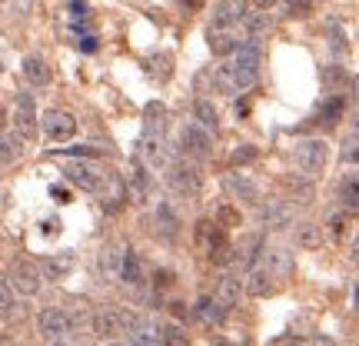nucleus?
Listing matches in <instances>:
<instances>
[{
    "mask_svg": "<svg viewBox=\"0 0 359 346\" xmlns=\"http://www.w3.org/2000/svg\"><path fill=\"white\" fill-rule=\"evenodd\" d=\"M240 20H243V4L240 0H217L213 4V13H210L213 30H233Z\"/></svg>",
    "mask_w": 359,
    "mask_h": 346,
    "instance_id": "nucleus-11",
    "label": "nucleus"
},
{
    "mask_svg": "<svg viewBox=\"0 0 359 346\" xmlns=\"http://www.w3.org/2000/svg\"><path fill=\"white\" fill-rule=\"evenodd\" d=\"M273 4H276V0H253V7H257V11H269Z\"/></svg>",
    "mask_w": 359,
    "mask_h": 346,
    "instance_id": "nucleus-49",
    "label": "nucleus"
},
{
    "mask_svg": "<svg viewBox=\"0 0 359 346\" xmlns=\"http://www.w3.org/2000/svg\"><path fill=\"white\" fill-rule=\"evenodd\" d=\"M193 117H196V124H200L210 137H217V133H219V114H217V107H213L210 100H203V97H200V100L193 103Z\"/></svg>",
    "mask_w": 359,
    "mask_h": 346,
    "instance_id": "nucleus-22",
    "label": "nucleus"
},
{
    "mask_svg": "<svg viewBox=\"0 0 359 346\" xmlns=\"http://www.w3.org/2000/svg\"><path fill=\"white\" fill-rule=\"evenodd\" d=\"M53 346H67V343H53Z\"/></svg>",
    "mask_w": 359,
    "mask_h": 346,
    "instance_id": "nucleus-58",
    "label": "nucleus"
},
{
    "mask_svg": "<svg viewBox=\"0 0 359 346\" xmlns=\"http://www.w3.org/2000/svg\"><path fill=\"white\" fill-rule=\"evenodd\" d=\"M313 7V0H283V13L286 17H303Z\"/></svg>",
    "mask_w": 359,
    "mask_h": 346,
    "instance_id": "nucleus-42",
    "label": "nucleus"
},
{
    "mask_svg": "<svg viewBox=\"0 0 359 346\" xmlns=\"http://www.w3.org/2000/svg\"><path fill=\"white\" fill-rule=\"evenodd\" d=\"M116 277L127 283V286H140L143 283V260H140V253L123 250V260H120V273H116Z\"/></svg>",
    "mask_w": 359,
    "mask_h": 346,
    "instance_id": "nucleus-20",
    "label": "nucleus"
},
{
    "mask_svg": "<svg viewBox=\"0 0 359 346\" xmlns=\"http://www.w3.org/2000/svg\"><path fill=\"white\" fill-rule=\"evenodd\" d=\"M143 120H147V133L150 137H163L167 133V120H170V110L163 103H147V110H143Z\"/></svg>",
    "mask_w": 359,
    "mask_h": 346,
    "instance_id": "nucleus-21",
    "label": "nucleus"
},
{
    "mask_svg": "<svg viewBox=\"0 0 359 346\" xmlns=\"http://www.w3.org/2000/svg\"><path fill=\"white\" fill-rule=\"evenodd\" d=\"M257 74H259V51H257V44L246 37V40H240V47L219 67V87L223 90H250L257 84Z\"/></svg>",
    "mask_w": 359,
    "mask_h": 346,
    "instance_id": "nucleus-1",
    "label": "nucleus"
},
{
    "mask_svg": "<svg viewBox=\"0 0 359 346\" xmlns=\"http://www.w3.org/2000/svg\"><path fill=\"white\" fill-rule=\"evenodd\" d=\"M150 74H154L156 80H167L170 77V57H167V53H156V57H150Z\"/></svg>",
    "mask_w": 359,
    "mask_h": 346,
    "instance_id": "nucleus-38",
    "label": "nucleus"
},
{
    "mask_svg": "<svg viewBox=\"0 0 359 346\" xmlns=\"http://www.w3.org/2000/svg\"><path fill=\"white\" fill-rule=\"evenodd\" d=\"M127 187H130V197H133L137 204H143V200H147V193H150V177H147V170H143L140 160H133V164H130Z\"/></svg>",
    "mask_w": 359,
    "mask_h": 346,
    "instance_id": "nucleus-18",
    "label": "nucleus"
},
{
    "mask_svg": "<svg viewBox=\"0 0 359 346\" xmlns=\"http://www.w3.org/2000/svg\"><path fill=\"white\" fill-rule=\"evenodd\" d=\"M353 133H359V117H356V124H353Z\"/></svg>",
    "mask_w": 359,
    "mask_h": 346,
    "instance_id": "nucleus-56",
    "label": "nucleus"
},
{
    "mask_svg": "<svg viewBox=\"0 0 359 346\" xmlns=\"http://www.w3.org/2000/svg\"><path fill=\"white\" fill-rule=\"evenodd\" d=\"M50 197L57 200V204H70V193H67L64 187H50Z\"/></svg>",
    "mask_w": 359,
    "mask_h": 346,
    "instance_id": "nucleus-47",
    "label": "nucleus"
},
{
    "mask_svg": "<svg viewBox=\"0 0 359 346\" xmlns=\"http://www.w3.org/2000/svg\"><path fill=\"white\" fill-rule=\"evenodd\" d=\"M243 277H236V273H223V280H219V286H217V300L223 310H233L240 300H243Z\"/></svg>",
    "mask_w": 359,
    "mask_h": 346,
    "instance_id": "nucleus-12",
    "label": "nucleus"
},
{
    "mask_svg": "<svg viewBox=\"0 0 359 346\" xmlns=\"http://www.w3.org/2000/svg\"><path fill=\"white\" fill-rule=\"evenodd\" d=\"M276 346H303V343H299V340H280Z\"/></svg>",
    "mask_w": 359,
    "mask_h": 346,
    "instance_id": "nucleus-53",
    "label": "nucleus"
},
{
    "mask_svg": "<svg viewBox=\"0 0 359 346\" xmlns=\"http://www.w3.org/2000/svg\"><path fill=\"white\" fill-rule=\"evenodd\" d=\"M236 257H240V253H236V244H226L223 237L210 246V260H213L217 267H233V263H236Z\"/></svg>",
    "mask_w": 359,
    "mask_h": 346,
    "instance_id": "nucleus-27",
    "label": "nucleus"
},
{
    "mask_svg": "<svg viewBox=\"0 0 359 346\" xmlns=\"http://www.w3.org/2000/svg\"><path fill=\"white\" fill-rule=\"evenodd\" d=\"M240 24L246 27V34H250V40H253V37H259V34H266L269 30V17L266 13H243Z\"/></svg>",
    "mask_w": 359,
    "mask_h": 346,
    "instance_id": "nucleus-34",
    "label": "nucleus"
},
{
    "mask_svg": "<svg viewBox=\"0 0 359 346\" xmlns=\"http://www.w3.org/2000/svg\"><path fill=\"white\" fill-rule=\"evenodd\" d=\"M296 244L299 246H320L323 244V233H320V227H313V223H299L296 227Z\"/></svg>",
    "mask_w": 359,
    "mask_h": 346,
    "instance_id": "nucleus-33",
    "label": "nucleus"
},
{
    "mask_svg": "<svg viewBox=\"0 0 359 346\" xmlns=\"http://www.w3.org/2000/svg\"><path fill=\"white\" fill-rule=\"evenodd\" d=\"M20 157V137L17 133H0V164H13Z\"/></svg>",
    "mask_w": 359,
    "mask_h": 346,
    "instance_id": "nucleus-31",
    "label": "nucleus"
},
{
    "mask_svg": "<svg viewBox=\"0 0 359 346\" xmlns=\"http://www.w3.org/2000/svg\"><path fill=\"white\" fill-rule=\"evenodd\" d=\"M57 230H60V220L57 217H47L43 223H40V233H47V237H53Z\"/></svg>",
    "mask_w": 359,
    "mask_h": 346,
    "instance_id": "nucleus-46",
    "label": "nucleus"
},
{
    "mask_svg": "<svg viewBox=\"0 0 359 346\" xmlns=\"http://www.w3.org/2000/svg\"><path fill=\"white\" fill-rule=\"evenodd\" d=\"M7 283H11L17 293L34 296L40 290V270L30 263V260H17L11 263V273H7Z\"/></svg>",
    "mask_w": 359,
    "mask_h": 346,
    "instance_id": "nucleus-9",
    "label": "nucleus"
},
{
    "mask_svg": "<svg viewBox=\"0 0 359 346\" xmlns=\"http://www.w3.org/2000/svg\"><path fill=\"white\" fill-rule=\"evenodd\" d=\"M37 103H34V97L30 93H17L13 97V127H17V137L20 140H34L37 137Z\"/></svg>",
    "mask_w": 359,
    "mask_h": 346,
    "instance_id": "nucleus-5",
    "label": "nucleus"
},
{
    "mask_svg": "<svg viewBox=\"0 0 359 346\" xmlns=\"http://www.w3.org/2000/svg\"><path fill=\"white\" fill-rule=\"evenodd\" d=\"M0 4H4V0H0Z\"/></svg>",
    "mask_w": 359,
    "mask_h": 346,
    "instance_id": "nucleus-60",
    "label": "nucleus"
},
{
    "mask_svg": "<svg viewBox=\"0 0 359 346\" xmlns=\"http://www.w3.org/2000/svg\"><path fill=\"white\" fill-rule=\"evenodd\" d=\"M20 70H24V77L30 87H47L50 84V70H47V60L43 57H24V64H20Z\"/></svg>",
    "mask_w": 359,
    "mask_h": 346,
    "instance_id": "nucleus-19",
    "label": "nucleus"
},
{
    "mask_svg": "<svg viewBox=\"0 0 359 346\" xmlns=\"http://www.w3.org/2000/svg\"><path fill=\"white\" fill-rule=\"evenodd\" d=\"M160 346H190V340H187V333H183V326L167 323V326L160 330Z\"/></svg>",
    "mask_w": 359,
    "mask_h": 346,
    "instance_id": "nucleus-35",
    "label": "nucleus"
},
{
    "mask_svg": "<svg viewBox=\"0 0 359 346\" xmlns=\"http://www.w3.org/2000/svg\"><path fill=\"white\" fill-rule=\"evenodd\" d=\"M349 230V210H343V213H333L330 217V233H333L336 240H343Z\"/></svg>",
    "mask_w": 359,
    "mask_h": 346,
    "instance_id": "nucleus-36",
    "label": "nucleus"
},
{
    "mask_svg": "<svg viewBox=\"0 0 359 346\" xmlns=\"http://www.w3.org/2000/svg\"><path fill=\"white\" fill-rule=\"evenodd\" d=\"M64 154H74V157H97L100 150H97V147H87V143H80V147H70V150H64Z\"/></svg>",
    "mask_w": 359,
    "mask_h": 346,
    "instance_id": "nucleus-44",
    "label": "nucleus"
},
{
    "mask_svg": "<svg viewBox=\"0 0 359 346\" xmlns=\"http://www.w3.org/2000/svg\"><path fill=\"white\" fill-rule=\"evenodd\" d=\"M17 11L27 13V11H30V0H17Z\"/></svg>",
    "mask_w": 359,
    "mask_h": 346,
    "instance_id": "nucleus-52",
    "label": "nucleus"
},
{
    "mask_svg": "<svg viewBox=\"0 0 359 346\" xmlns=\"http://www.w3.org/2000/svg\"><path fill=\"white\" fill-rule=\"evenodd\" d=\"M70 270H74V253H53V257L43 260V277L47 280H64Z\"/></svg>",
    "mask_w": 359,
    "mask_h": 346,
    "instance_id": "nucleus-25",
    "label": "nucleus"
},
{
    "mask_svg": "<svg viewBox=\"0 0 359 346\" xmlns=\"http://www.w3.org/2000/svg\"><path fill=\"white\" fill-rule=\"evenodd\" d=\"M156 220H160V227H163L167 233H177V213L170 210V204L156 206Z\"/></svg>",
    "mask_w": 359,
    "mask_h": 346,
    "instance_id": "nucleus-37",
    "label": "nucleus"
},
{
    "mask_svg": "<svg viewBox=\"0 0 359 346\" xmlns=\"http://www.w3.org/2000/svg\"><path fill=\"white\" fill-rule=\"evenodd\" d=\"M180 150L190 157V160H206V157L213 154V137L200 124H187V127L180 130Z\"/></svg>",
    "mask_w": 359,
    "mask_h": 346,
    "instance_id": "nucleus-6",
    "label": "nucleus"
},
{
    "mask_svg": "<svg viewBox=\"0 0 359 346\" xmlns=\"http://www.w3.org/2000/svg\"><path fill=\"white\" fill-rule=\"evenodd\" d=\"M140 150H143V157H147V164L154 170H167L170 167V157H167V147H163V137H143V143H140Z\"/></svg>",
    "mask_w": 359,
    "mask_h": 346,
    "instance_id": "nucleus-17",
    "label": "nucleus"
},
{
    "mask_svg": "<svg viewBox=\"0 0 359 346\" xmlns=\"http://www.w3.org/2000/svg\"><path fill=\"white\" fill-rule=\"evenodd\" d=\"M283 193L293 204H309L313 200V183H309V177H286L283 180Z\"/></svg>",
    "mask_w": 359,
    "mask_h": 346,
    "instance_id": "nucleus-23",
    "label": "nucleus"
},
{
    "mask_svg": "<svg viewBox=\"0 0 359 346\" xmlns=\"http://www.w3.org/2000/svg\"><path fill=\"white\" fill-rule=\"evenodd\" d=\"M236 47H240V40L233 37L230 30H213V34H210V51L219 53V57H230Z\"/></svg>",
    "mask_w": 359,
    "mask_h": 346,
    "instance_id": "nucleus-28",
    "label": "nucleus"
},
{
    "mask_svg": "<svg viewBox=\"0 0 359 346\" xmlns=\"http://www.w3.org/2000/svg\"><path fill=\"white\" fill-rule=\"evenodd\" d=\"M349 260H353V267H359V233H356V240H353V246H349Z\"/></svg>",
    "mask_w": 359,
    "mask_h": 346,
    "instance_id": "nucleus-48",
    "label": "nucleus"
},
{
    "mask_svg": "<svg viewBox=\"0 0 359 346\" xmlns=\"http://www.w3.org/2000/svg\"><path fill=\"white\" fill-rule=\"evenodd\" d=\"M43 133L53 143H64L77 133V120H74V114H67V110H47L43 114Z\"/></svg>",
    "mask_w": 359,
    "mask_h": 346,
    "instance_id": "nucleus-10",
    "label": "nucleus"
},
{
    "mask_svg": "<svg viewBox=\"0 0 359 346\" xmlns=\"http://www.w3.org/2000/svg\"><path fill=\"white\" fill-rule=\"evenodd\" d=\"M80 51L93 53V51H97V37H93V34H80Z\"/></svg>",
    "mask_w": 359,
    "mask_h": 346,
    "instance_id": "nucleus-45",
    "label": "nucleus"
},
{
    "mask_svg": "<svg viewBox=\"0 0 359 346\" xmlns=\"http://www.w3.org/2000/svg\"><path fill=\"white\" fill-rule=\"evenodd\" d=\"M259 217H263V223H266L269 230H283L286 223H293V206L283 204V200H266V204L259 206Z\"/></svg>",
    "mask_w": 359,
    "mask_h": 346,
    "instance_id": "nucleus-13",
    "label": "nucleus"
},
{
    "mask_svg": "<svg viewBox=\"0 0 359 346\" xmlns=\"http://www.w3.org/2000/svg\"><path fill=\"white\" fill-rule=\"evenodd\" d=\"M330 47H333L336 53H343V51H346V40H343V30H339V27H333V24H330Z\"/></svg>",
    "mask_w": 359,
    "mask_h": 346,
    "instance_id": "nucleus-43",
    "label": "nucleus"
},
{
    "mask_svg": "<svg viewBox=\"0 0 359 346\" xmlns=\"http://www.w3.org/2000/svg\"><path fill=\"white\" fill-rule=\"evenodd\" d=\"M140 320V317H133L130 310H97L93 313V320H90V326H93V333L100 336V340H116L120 333H127L133 323Z\"/></svg>",
    "mask_w": 359,
    "mask_h": 346,
    "instance_id": "nucleus-4",
    "label": "nucleus"
},
{
    "mask_svg": "<svg viewBox=\"0 0 359 346\" xmlns=\"http://www.w3.org/2000/svg\"><path fill=\"white\" fill-rule=\"evenodd\" d=\"M223 187H226L236 200H246V204L257 206L259 190H257V183H253L250 177H243V173H226V177H223Z\"/></svg>",
    "mask_w": 359,
    "mask_h": 346,
    "instance_id": "nucleus-16",
    "label": "nucleus"
},
{
    "mask_svg": "<svg viewBox=\"0 0 359 346\" xmlns=\"http://www.w3.org/2000/svg\"><path fill=\"white\" fill-rule=\"evenodd\" d=\"M316 346H333V343L330 340H316Z\"/></svg>",
    "mask_w": 359,
    "mask_h": 346,
    "instance_id": "nucleus-54",
    "label": "nucleus"
},
{
    "mask_svg": "<svg viewBox=\"0 0 359 346\" xmlns=\"http://www.w3.org/2000/svg\"><path fill=\"white\" fill-rule=\"evenodd\" d=\"M263 267H266L276 280H286V277L293 273V257H290V250H286V246H266V253H263Z\"/></svg>",
    "mask_w": 359,
    "mask_h": 346,
    "instance_id": "nucleus-14",
    "label": "nucleus"
},
{
    "mask_svg": "<svg viewBox=\"0 0 359 346\" xmlns=\"http://www.w3.org/2000/svg\"><path fill=\"white\" fill-rule=\"evenodd\" d=\"M339 114H343V97H330L320 107V124L323 127H333L336 120H339Z\"/></svg>",
    "mask_w": 359,
    "mask_h": 346,
    "instance_id": "nucleus-32",
    "label": "nucleus"
},
{
    "mask_svg": "<svg viewBox=\"0 0 359 346\" xmlns=\"http://www.w3.org/2000/svg\"><path fill=\"white\" fill-rule=\"evenodd\" d=\"M196 317L206 320V323H219L223 317H226V310L219 307L213 296H200V300H196Z\"/></svg>",
    "mask_w": 359,
    "mask_h": 346,
    "instance_id": "nucleus-29",
    "label": "nucleus"
},
{
    "mask_svg": "<svg viewBox=\"0 0 359 346\" xmlns=\"http://www.w3.org/2000/svg\"><path fill=\"white\" fill-rule=\"evenodd\" d=\"M356 303H359V293H356Z\"/></svg>",
    "mask_w": 359,
    "mask_h": 346,
    "instance_id": "nucleus-59",
    "label": "nucleus"
},
{
    "mask_svg": "<svg viewBox=\"0 0 359 346\" xmlns=\"http://www.w3.org/2000/svg\"><path fill=\"white\" fill-rule=\"evenodd\" d=\"M339 157H343V164H359V133H353V137L343 143Z\"/></svg>",
    "mask_w": 359,
    "mask_h": 346,
    "instance_id": "nucleus-41",
    "label": "nucleus"
},
{
    "mask_svg": "<svg viewBox=\"0 0 359 346\" xmlns=\"http://www.w3.org/2000/svg\"><path fill=\"white\" fill-rule=\"evenodd\" d=\"M37 330H40V336H43V340L60 343V340L74 330V326H70V313H67V310H60V307H47L37 317Z\"/></svg>",
    "mask_w": 359,
    "mask_h": 346,
    "instance_id": "nucleus-7",
    "label": "nucleus"
},
{
    "mask_svg": "<svg viewBox=\"0 0 359 346\" xmlns=\"http://www.w3.org/2000/svg\"><path fill=\"white\" fill-rule=\"evenodd\" d=\"M180 4H183L187 11H196V7H200V0H180Z\"/></svg>",
    "mask_w": 359,
    "mask_h": 346,
    "instance_id": "nucleus-50",
    "label": "nucleus"
},
{
    "mask_svg": "<svg viewBox=\"0 0 359 346\" xmlns=\"http://www.w3.org/2000/svg\"><path fill=\"white\" fill-rule=\"evenodd\" d=\"M339 200H343L349 213H359V173H353V177L339 183Z\"/></svg>",
    "mask_w": 359,
    "mask_h": 346,
    "instance_id": "nucleus-26",
    "label": "nucleus"
},
{
    "mask_svg": "<svg viewBox=\"0 0 359 346\" xmlns=\"http://www.w3.org/2000/svg\"><path fill=\"white\" fill-rule=\"evenodd\" d=\"M353 87H356V100H359V77H356V80H353Z\"/></svg>",
    "mask_w": 359,
    "mask_h": 346,
    "instance_id": "nucleus-55",
    "label": "nucleus"
},
{
    "mask_svg": "<svg viewBox=\"0 0 359 346\" xmlns=\"http://www.w3.org/2000/svg\"><path fill=\"white\" fill-rule=\"evenodd\" d=\"M250 160H257V147H236L230 154V167H243V164H250Z\"/></svg>",
    "mask_w": 359,
    "mask_h": 346,
    "instance_id": "nucleus-39",
    "label": "nucleus"
},
{
    "mask_svg": "<svg viewBox=\"0 0 359 346\" xmlns=\"http://www.w3.org/2000/svg\"><path fill=\"white\" fill-rule=\"evenodd\" d=\"M7 127V107H4V103H0V130Z\"/></svg>",
    "mask_w": 359,
    "mask_h": 346,
    "instance_id": "nucleus-51",
    "label": "nucleus"
},
{
    "mask_svg": "<svg viewBox=\"0 0 359 346\" xmlns=\"http://www.w3.org/2000/svg\"><path fill=\"white\" fill-rule=\"evenodd\" d=\"M243 290L250 296H269L273 290H276V277H273V273L259 263V267L250 270V277L243 280Z\"/></svg>",
    "mask_w": 359,
    "mask_h": 346,
    "instance_id": "nucleus-15",
    "label": "nucleus"
},
{
    "mask_svg": "<svg viewBox=\"0 0 359 346\" xmlns=\"http://www.w3.org/2000/svg\"><path fill=\"white\" fill-rule=\"evenodd\" d=\"M67 180L74 183V187H80V190L87 193H100L103 190V173L93 164H87V160H70L64 167Z\"/></svg>",
    "mask_w": 359,
    "mask_h": 346,
    "instance_id": "nucleus-8",
    "label": "nucleus"
},
{
    "mask_svg": "<svg viewBox=\"0 0 359 346\" xmlns=\"http://www.w3.org/2000/svg\"><path fill=\"white\" fill-rule=\"evenodd\" d=\"M110 346H123V343H110Z\"/></svg>",
    "mask_w": 359,
    "mask_h": 346,
    "instance_id": "nucleus-57",
    "label": "nucleus"
},
{
    "mask_svg": "<svg viewBox=\"0 0 359 346\" xmlns=\"http://www.w3.org/2000/svg\"><path fill=\"white\" fill-rule=\"evenodd\" d=\"M167 187L177 190L180 197H196L203 190V170L196 167L193 160H177L167 167Z\"/></svg>",
    "mask_w": 359,
    "mask_h": 346,
    "instance_id": "nucleus-3",
    "label": "nucleus"
},
{
    "mask_svg": "<svg viewBox=\"0 0 359 346\" xmlns=\"http://www.w3.org/2000/svg\"><path fill=\"white\" fill-rule=\"evenodd\" d=\"M13 307H17V303H13V286L7 280H0V313H4V317H11Z\"/></svg>",
    "mask_w": 359,
    "mask_h": 346,
    "instance_id": "nucleus-40",
    "label": "nucleus"
},
{
    "mask_svg": "<svg viewBox=\"0 0 359 346\" xmlns=\"http://www.w3.org/2000/svg\"><path fill=\"white\" fill-rule=\"evenodd\" d=\"M130 346H160V330H154L147 320H137L127 330Z\"/></svg>",
    "mask_w": 359,
    "mask_h": 346,
    "instance_id": "nucleus-24",
    "label": "nucleus"
},
{
    "mask_svg": "<svg viewBox=\"0 0 359 346\" xmlns=\"http://www.w3.org/2000/svg\"><path fill=\"white\" fill-rule=\"evenodd\" d=\"M293 164L299 167L303 177H316V173H323L326 164H330V147H326V140H320V137L299 140L293 147Z\"/></svg>",
    "mask_w": 359,
    "mask_h": 346,
    "instance_id": "nucleus-2",
    "label": "nucleus"
},
{
    "mask_svg": "<svg viewBox=\"0 0 359 346\" xmlns=\"http://www.w3.org/2000/svg\"><path fill=\"white\" fill-rule=\"evenodd\" d=\"M217 227H223V230H236V227H243V213L230 204H219L217 206Z\"/></svg>",
    "mask_w": 359,
    "mask_h": 346,
    "instance_id": "nucleus-30",
    "label": "nucleus"
}]
</instances>
